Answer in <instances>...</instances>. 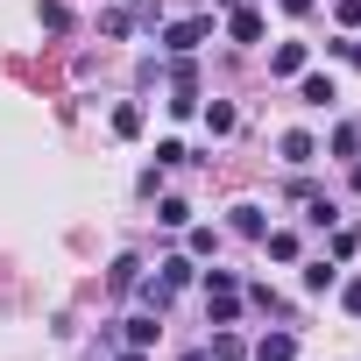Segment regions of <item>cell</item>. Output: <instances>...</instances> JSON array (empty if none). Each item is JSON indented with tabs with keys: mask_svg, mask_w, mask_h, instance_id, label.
Instances as JSON below:
<instances>
[{
	"mask_svg": "<svg viewBox=\"0 0 361 361\" xmlns=\"http://www.w3.org/2000/svg\"><path fill=\"white\" fill-rule=\"evenodd\" d=\"M290 354H298L290 333H262V347H255V361H290Z\"/></svg>",
	"mask_w": 361,
	"mask_h": 361,
	"instance_id": "cell-10",
	"label": "cell"
},
{
	"mask_svg": "<svg viewBox=\"0 0 361 361\" xmlns=\"http://www.w3.org/2000/svg\"><path fill=\"white\" fill-rule=\"evenodd\" d=\"M121 361H149V354H142V347H128V354H121Z\"/></svg>",
	"mask_w": 361,
	"mask_h": 361,
	"instance_id": "cell-27",
	"label": "cell"
},
{
	"mask_svg": "<svg viewBox=\"0 0 361 361\" xmlns=\"http://www.w3.org/2000/svg\"><path fill=\"white\" fill-rule=\"evenodd\" d=\"M206 36H213V22H206V15H199V22H170V29H163V50H170V57H192Z\"/></svg>",
	"mask_w": 361,
	"mask_h": 361,
	"instance_id": "cell-2",
	"label": "cell"
},
{
	"mask_svg": "<svg viewBox=\"0 0 361 361\" xmlns=\"http://www.w3.org/2000/svg\"><path fill=\"white\" fill-rule=\"evenodd\" d=\"M114 135H142V106H114Z\"/></svg>",
	"mask_w": 361,
	"mask_h": 361,
	"instance_id": "cell-20",
	"label": "cell"
},
{
	"mask_svg": "<svg viewBox=\"0 0 361 361\" xmlns=\"http://www.w3.org/2000/svg\"><path fill=\"white\" fill-rule=\"evenodd\" d=\"M156 220H163V227H192V206H185V199H156Z\"/></svg>",
	"mask_w": 361,
	"mask_h": 361,
	"instance_id": "cell-13",
	"label": "cell"
},
{
	"mask_svg": "<svg viewBox=\"0 0 361 361\" xmlns=\"http://www.w3.org/2000/svg\"><path fill=\"white\" fill-rule=\"evenodd\" d=\"M340 305H347V312L361 319V276H354V283H340Z\"/></svg>",
	"mask_w": 361,
	"mask_h": 361,
	"instance_id": "cell-24",
	"label": "cell"
},
{
	"mask_svg": "<svg viewBox=\"0 0 361 361\" xmlns=\"http://www.w3.org/2000/svg\"><path fill=\"white\" fill-rule=\"evenodd\" d=\"M156 319H163V312H135V319H121V326H128V347H149V340H156Z\"/></svg>",
	"mask_w": 361,
	"mask_h": 361,
	"instance_id": "cell-9",
	"label": "cell"
},
{
	"mask_svg": "<svg viewBox=\"0 0 361 361\" xmlns=\"http://www.w3.org/2000/svg\"><path fill=\"white\" fill-rule=\"evenodd\" d=\"M361 149V128H333V156H354Z\"/></svg>",
	"mask_w": 361,
	"mask_h": 361,
	"instance_id": "cell-22",
	"label": "cell"
},
{
	"mask_svg": "<svg viewBox=\"0 0 361 361\" xmlns=\"http://www.w3.org/2000/svg\"><path fill=\"white\" fill-rule=\"evenodd\" d=\"M262 241H269V255H276V262H298V234H262Z\"/></svg>",
	"mask_w": 361,
	"mask_h": 361,
	"instance_id": "cell-21",
	"label": "cell"
},
{
	"mask_svg": "<svg viewBox=\"0 0 361 361\" xmlns=\"http://www.w3.org/2000/svg\"><path fill=\"white\" fill-rule=\"evenodd\" d=\"M156 269H163V276L149 283V312H163V305H170L177 290H185V283L199 276V269H192V255H170V262H156Z\"/></svg>",
	"mask_w": 361,
	"mask_h": 361,
	"instance_id": "cell-1",
	"label": "cell"
},
{
	"mask_svg": "<svg viewBox=\"0 0 361 361\" xmlns=\"http://www.w3.org/2000/svg\"><path fill=\"white\" fill-rule=\"evenodd\" d=\"M227 36L234 43H262V15L255 8H227Z\"/></svg>",
	"mask_w": 361,
	"mask_h": 361,
	"instance_id": "cell-3",
	"label": "cell"
},
{
	"mask_svg": "<svg viewBox=\"0 0 361 361\" xmlns=\"http://www.w3.org/2000/svg\"><path fill=\"white\" fill-rule=\"evenodd\" d=\"M333 283H340V262H305V290L312 298H326Z\"/></svg>",
	"mask_w": 361,
	"mask_h": 361,
	"instance_id": "cell-5",
	"label": "cell"
},
{
	"mask_svg": "<svg viewBox=\"0 0 361 361\" xmlns=\"http://www.w3.org/2000/svg\"><path fill=\"white\" fill-rule=\"evenodd\" d=\"M170 114H177V121L199 114V85H170Z\"/></svg>",
	"mask_w": 361,
	"mask_h": 361,
	"instance_id": "cell-15",
	"label": "cell"
},
{
	"mask_svg": "<svg viewBox=\"0 0 361 361\" xmlns=\"http://www.w3.org/2000/svg\"><path fill=\"white\" fill-rule=\"evenodd\" d=\"M213 8H241V0H213Z\"/></svg>",
	"mask_w": 361,
	"mask_h": 361,
	"instance_id": "cell-28",
	"label": "cell"
},
{
	"mask_svg": "<svg viewBox=\"0 0 361 361\" xmlns=\"http://www.w3.org/2000/svg\"><path fill=\"white\" fill-rule=\"evenodd\" d=\"M234 234H248V241H262V234H269V220H262V206H234Z\"/></svg>",
	"mask_w": 361,
	"mask_h": 361,
	"instance_id": "cell-7",
	"label": "cell"
},
{
	"mask_svg": "<svg viewBox=\"0 0 361 361\" xmlns=\"http://www.w3.org/2000/svg\"><path fill=\"white\" fill-rule=\"evenodd\" d=\"M128 22H135L128 8H106V15H99V36H114V43H121V36H128Z\"/></svg>",
	"mask_w": 361,
	"mask_h": 361,
	"instance_id": "cell-16",
	"label": "cell"
},
{
	"mask_svg": "<svg viewBox=\"0 0 361 361\" xmlns=\"http://www.w3.org/2000/svg\"><path fill=\"white\" fill-rule=\"evenodd\" d=\"M106 283H114V290H135V283H142V262H135V255H121V262L106 269Z\"/></svg>",
	"mask_w": 361,
	"mask_h": 361,
	"instance_id": "cell-11",
	"label": "cell"
},
{
	"mask_svg": "<svg viewBox=\"0 0 361 361\" xmlns=\"http://www.w3.org/2000/svg\"><path fill=\"white\" fill-rule=\"evenodd\" d=\"M248 347H241V333H213V361H241Z\"/></svg>",
	"mask_w": 361,
	"mask_h": 361,
	"instance_id": "cell-18",
	"label": "cell"
},
{
	"mask_svg": "<svg viewBox=\"0 0 361 361\" xmlns=\"http://www.w3.org/2000/svg\"><path fill=\"white\" fill-rule=\"evenodd\" d=\"M312 156H319V142H312L305 128H290V135H283V163H298V170H305Z\"/></svg>",
	"mask_w": 361,
	"mask_h": 361,
	"instance_id": "cell-4",
	"label": "cell"
},
{
	"mask_svg": "<svg viewBox=\"0 0 361 361\" xmlns=\"http://www.w3.org/2000/svg\"><path fill=\"white\" fill-rule=\"evenodd\" d=\"M269 71H276V78H298V71H305V43H283V50L269 57Z\"/></svg>",
	"mask_w": 361,
	"mask_h": 361,
	"instance_id": "cell-6",
	"label": "cell"
},
{
	"mask_svg": "<svg viewBox=\"0 0 361 361\" xmlns=\"http://www.w3.org/2000/svg\"><path fill=\"white\" fill-rule=\"evenodd\" d=\"M283 8H290V15H305V8H312V0H283Z\"/></svg>",
	"mask_w": 361,
	"mask_h": 361,
	"instance_id": "cell-25",
	"label": "cell"
},
{
	"mask_svg": "<svg viewBox=\"0 0 361 361\" xmlns=\"http://www.w3.org/2000/svg\"><path fill=\"white\" fill-rule=\"evenodd\" d=\"M185 361H213V354H185Z\"/></svg>",
	"mask_w": 361,
	"mask_h": 361,
	"instance_id": "cell-29",
	"label": "cell"
},
{
	"mask_svg": "<svg viewBox=\"0 0 361 361\" xmlns=\"http://www.w3.org/2000/svg\"><path fill=\"white\" fill-rule=\"evenodd\" d=\"M43 29H50V36H64V29H71V8H57V0H43Z\"/></svg>",
	"mask_w": 361,
	"mask_h": 361,
	"instance_id": "cell-19",
	"label": "cell"
},
{
	"mask_svg": "<svg viewBox=\"0 0 361 361\" xmlns=\"http://www.w3.org/2000/svg\"><path fill=\"white\" fill-rule=\"evenodd\" d=\"M241 298H248V305H255V312H269V319H283V298H276V290H269V283H248V290H241Z\"/></svg>",
	"mask_w": 361,
	"mask_h": 361,
	"instance_id": "cell-12",
	"label": "cell"
},
{
	"mask_svg": "<svg viewBox=\"0 0 361 361\" xmlns=\"http://www.w3.org/2000/svg\"><path fill=\"white\" fill-rule=\"evenodd\" d=\"M128 15L135 22H163V0H128Z\"/></svg>",
	"mask_w": 361,
	"mask_h": 361,
	"instance_id": "cell-23",
	"label": "cell"
},
{
	"mask_svg": "<svg viewBox=\"0 0 361 361\" xmlns=\"http://www.w3.org/2000/svg\"><path fill=\"white\" fill-rule=\"evenodd\" d=\"M206 128H213V135H234V106L213 99V106H206Z\"/></svg>",
	"mask_w": 361,
	"mask_h": 361,
	"instance_id": "cell-17",
	"label": "cell"
},
{
	"mask_svg": "<svg viewBox=\"0 0 361 361\" xmlns=\"http://www.w3.org/2000/svg\"><path fill=\"white\" fill-rule=\"evenodd\" d=\"M206 305H213V326H234L241 319V290H213Z\"/></svg>",
	"mask_w": 361,
	"mask_h": 361,
	"instance_id": "cell-8",
	"label": "cell"
},
{
	"mask_svg": "<svg viewBox=\"0 0 361 361\" xmlns=\"http://www.w3.org/2000/svg\"><path fill=\"white\" fill-rule=\"evenodd\" d=\"M326 99H340V92H333L326 71H312V78H305V106H326Z\"/></svg>",
	"mask_w": 361,
	"mask_h": 361,
	"instance_id": "cell-14",
	"label": "cell"
},
{
	"mask_svg": "<svg viewBox=\"0 0 361 361\" xmlns=\"http://www.w3.org/2000/svg\"><path fill=\"white\" fill-rule=\"evenodd\" d=\"M347 185H354V192H361V163H354V170H347Z\"/></svg>",
	"mask_w": 361,
	"mask_h": 361,
	"instance_id": "cell-26",
	"label": "cell"
}]
</instances>
